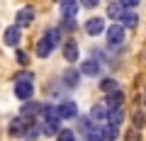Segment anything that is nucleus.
I'll use <instances>...</instances> for the list:
<instances>
[{
  "instance_id": "9",
  "label": "nucleus",
  "mask_w": 146,
  "mask_h": 141,
  "mask_svg": "<svg viewBox=\"0 0 146 141\" xmlns=\"http://www.w3.org/2000/svg\"><path fill=\"white\" fill-rule=\"evenodd\" d=\"M32 22H34V7H29V5L20 7L17 15H15V24L20 27V29H25V27H29Z\"/></svg>"
},
{
  "instance_id": "6",
  "label": "nucleus",
  "mask_w": 146,
  "mask_h": 141,
  "mask_svg": "<svg viewBox=\"0 0 146 141\" xmlns=\"http://www.w3.org/2000/svg\"><path fill=\"white\" fill-rule=\"evenodd\" d=\"M56 110H58L61 122H68V119H76V117H78V105L73 102V100H61V102L56 105Z\"/></svg>"
},
{
  "instance_id": "11",
  "label": "nucleus",
  "mask_w": 146,
  "mask_h": 141,
  "mask_svg": "<svg viewBox=\"0 0 146 141\" xmlns=\"http://www.w3.org/2000/svg\"><path fill=\"white\" fill-rule=\"evenodd\" d=\"M42 110H44V102L27 100V102H22V107H20V117H29V119H34L36 115H42Z\"/></svg>"
},
{
  "instance_id": "19",
  "label": "nucleus",
  "mask_w": 146,
  "mask_h": 141,
  "mask_svg": "<svg viewBox=\"0 0 146 141\" xmlns=\"http://www.w3.org/2000/svg\"><path fill=\"white\" fill-rule=\"evenodd\" d=\"M42 37H46L49 42L54 44V49H56V46H61V44H63V32L58 29V27H49V29H46V32L42 34Z\"/></svg>"
},
{
  "instance_id": "27",
  "label": "nucleus",
  "mask_w": 146,
  "mask_h": 141,
  "mask_svg": "<svg viewBox=\"0 0 146 141\" xmlns=\"http://www.w3.org/2000/svg\"><path fill=\"white\" fill-rule=\"evenodd\" d=\"M56 141H78V139H76V131L73 129H63L61 126L58 134H56Z\"/></svg>"
},
{
  "instance_id": "2",
  "label": "nucleus",
  "mask_w": 146,
  "mask_h": 141,
  "mask_svg": "<svg viewBox=\"0 0 146 141\" xmlns=\"http://www.w3.org/2000/svg\"><path fill=\"white\" fill-rule=\"evenodd\" d=\"M61 54H63V61H66V63H78V58H80V46H78V42H76V39H63Z\"/></svg>"
},
{
  "instance_id": "33",
  "label": "nucleus",
  "mask_w": 146,
  "mask_h": 141,
  "mask_svg": "<svg viewBox=\"0 0 146 141\" xmlns=\"http://www.w3.org/2000/svg\"><path fill=\"white\" fill-rule=\"evenodd\" d=\"M15 83H20V80H34V75L29 73V71H20V73H15Z\"/></svg>"
},
{
  "instance_id": "17",
  "label": "nucleus",
  "mask_w": 146,
  "mask_h": 141,
  "mask_svg": "<svg viewBox=\"0 0 146 141\" xmlns=\"http://www.w3.org/2000/svg\"><path fill=\"white\" fill-rule=\"evenodd\" d=\"M119 24L124 27V29H136L139 27V15H136V10H124L119 17Z\"/></svg>"
},
{
  "instance_id": "22",
  "label": "nucleus",
  "mask_w": 146,
  "mask_h": 141,
  "mask_svg": "<svg viewBox=\"0 0 146 141\" xmlns=\"http://www.w3.org/2000/svg\"><path fill=\"white\" fill-rule=\"evenodd\" d=\"M100 90H102L105 95L107 93H112V90H117L119 88V83H117V78H112V75H102V78H100Z\"/></svg>"
},
{
  "instance_id": "21",
  "label": "nucleus",
  "mask_w": 146,
  "mask_h": 141,
  "mask_svg": "<svg viewBox=\"0 0 146 141\" xmlns=\"http://www.w3.org/2000/svg\"><path fill=\"white\" fill-rule=\"evenodd\" d=\"M122 122H124V110H122V107H112V110H107V124L122 126Z\"/></svg>"
},
{
  "instance_id": "16",
  "label": "nucleus",
  "mask_w": 146,
  "mask_h": 141,
  "mask_svg": "<svg viewBox=\"0 0 146 141\" xmlns=\"http://www.w3.org/2000/svg\"><path fill=\"white\" fill-rule=\"evenodd\" d=\"M93 129H98V124L90 119V115H78L76 117V131L88 134V131H93Z\"/></svg>"
},
{
  "instance_id": "24",
  "label": "nucleus",
  "mask_w": 146,
  "mask_h": 141,
  "mask_svg": "<svg viewBox=\"0 0 146 141\" xmlns=\"http://www.w3.org/2000/svg\"><path fill=\"white\" fill-rule=\"evenodd\" d=\"M122 12H124V7H122L119 3H110V5H107V17H110V20H115V22H119Z\"/></svg>"
},
{
  "instance_id": "28",
  "label": "nucleus",
  "mask_w": 146,
  "mask_h": 141,
  "mask_svg": "<svg viewBox=\"0 0 146 141\" xmlns=\"http://www.w3.org/2000/svg\"><path fill=\"white\" fill-rule=\"evenodd\" d=\"M58 29H61V32H76V29H78V22L61 17V24H58Z\"/></svg>"
},
{
  "instance_id": "18",
  "label": "nucleus",
  "mask_w": 146,
  "mask_h": 141,
  "mask_svg": "<svg viewBox=\"0 0 146 141\" xmlns=\"http://www.w3.org/2000/svg\"><path fill=\"white\" fill-rule=\"evenodd\" d=\"M34 51H36V56H39V58H49V56H51V51H54V44L49 42L46 37H42L39 42H36V49H34Z\"/></svg>"
},
{
  "instance_id": "23",
  "label": "nucleus",
  "mask_w": 146,
  "mask_h": 141,
  "mask_svg": "<svg viewBox=\"0 0 146 141\" xmlns=\"http://www.w3.org/2000/svg\"><path fill=\"white\" fill-rule=\"evenodd\" d=\"M58 129H61L58 122H42V124H39V131H42L44 136H56Z\"/></svg>"
},
{
  "instance_id": "8",
  "label": "nucleus",
  "mask_w": 146,
  "mask_h": 141,
  "mask_svg": "<svg viewBox=\"0 0 146 141\" xmlns=\"http://www.w3.org/2000/svg\"><path fill=\"white\" fill-rule=\"evenodd\" d=\"M15 97L20 100V102L32 100L34 97V83H32V80H20V83H15Z\"/></svg>"
},
{
  "instance_id": "31",
  "label": "nucleus",
  "mask_w": 146,
  "mask_h": 141,
  "mask_svg": "<svg viewBox=\"0 0 146 141\" xmlns=\"http://www.w3.org/2000/svg\"><path fill=\"white\" fill-rule=\"evenodd\" d=\"M124 10H136V5H141V0H117Z\"/></svg>"
},
{
  "instance_id": "29",
  "label": "nucleus",
  "mask_w": 146,
  "mask_h": 141,
  "mask_svg": "<svg viewBox=\"0 0 146 141\" xmlns=\"http://www.w3.org/2000/svg\"><path fill=\"white\" fill-rule=\"evenodd\" d=\"M124 141H141V129H134V126H129L124 134Z\"/></svg>"
},
{
  "instance_id": "25",
  "label": "nucleus",
  "mask_w": 146,
  "mask_h": 141,
  "mask_svg": "<svg viewBox=\"0 0 146 141\" xmlns=\"http://www.w3.org/2000/svg\"><path fill=\"white\" fill-rule=\"evenodd\" d=\"M131 126H134V129H144L146 126V112L136 110L134 115H131Z\"/></svg>"
},
{
  "instance_id": "32",
  "label": "nucleus",
  "mask_w": 146,
  "mask_h": 141,
  "mask_svg": "<svg viewBox=\"0 0 146 141\" xmlns=\"http://www.w3.org/2000/svg\"><path fill=\"white\" fill-rule=\"evenodd\" d=\"M80 141H102V136H100L98 129H93V131H88V134H83V139H80Z\"/></svg>"
},
{
  "instance_id": "4",
  "label": "nucleus",
  "mask_w": 146,
  "mask_h": 141,
  "mask_svg": "<svg viewBox=\"0 0 146 141\" xmlns=\"http://www.w3.org/2000/svg\"><path fill=\"white\" fill-rule=\"evenodd\" d=\"M78 71L85 78H98V75L102 73V63H100L98 58H83V63L78 66Z\"/></svg>"
},
{
  "instance_id": "12",
  "label": "nucleus",
  "mask_w": 146,
  "mask_h": 141,
  "mask_svg": "<svg viewBox=\"0 0 146 141\" xmlns=\"http://www.w3.org/2000/svg\"><path fill=\"white\" fill-rule=\"evenodd\" d=\"M78 10H80L78 0H61V5H58V12H61V17H66V20H76Z\"/></svg>"
},
{
  "instance_id": "5",
  "label": "nucleus",
  "mask_w": 146,
  "mask_h": 141,
  "mask_svg": "<svg viewBox=\"0 0 146 141\" xmlns=\"http://www.w3.org/2000/svg\"><path fill=\"white\" fill-rule=\"evenodd\" d=\"M105 20L102 17H88V20L83 22V32L88 34V37H100V34H105Z\"/></svg>"
},
{
  "instance_id": "14",
  "label": "nucleus",
  "mask_w": 146,
  "mask_h": 141,
  "mask_svg": "<svg viewBox=\"0 0 146 141\" xmlns=\"http://www.w3.org/2000/svg\"><path fill=\"white\" fill-rule=\"evenodd\" d=\"M122 105H124V93H122V88H117V90H112V93L105 95V107H107V110L122 107Z\"/></svg>"
},
{
  "instance_id": "26",
  "label": "nucleus",
  "mask_w": 146,
  "mask_h": 141,
  "mask_svg": "<svg viewBox=\"0 0 146 141\" xmlns=\"http://www.w3.org/2000/svg\"><path fill=\"white\" fill-rule=\"evenodd\" d=\"M42 136V131H39V124H34V126H29V129L22 134V141H36Z\"/></svg>"
},
{
  "instance_id": "30",
  "label": "nucleus",
  "mask_w": 146,
  "mask_h": 141,
  "mask_svg": "<svg viewBox=\"0 0 146 141\" xmlns=\"http://www.w3.org/2000/svg\"><path fill=\"white\" fill-rule=\"evenodd\" d=\"M15 58H17V63H20V66H27V63H29V54L22 51V49H17V51H15Z\"/></svg>"
},
{
  "instance_id": "20",
  "label": "nucleus",
  "mask_w": 146,
  "mask_h": 141,
  "mask_svg": "<svg viewBox=\"0 0 146 141\" xmlns=\"http://www.w3.org/2000/svg\"><path fill=\"white\" fill-rule=\"evenodd\" d=\"M42 119H44V122H58V124H61V117H58V110H56V105H49V102H44Z\"/></svg>"
},
{
  "instance_id": "3",
  "label": "nucleus",
  "mask_w": 146,
  "mask_h": 141,
  "mask_svg": "<svg viewBox=\"0 0 146 141\" xmlns=\"http://www.w3.org/2000/svg\"><path fill=\"white\" fill-rule=\"evenodd\" d=\"M36 122L34 119H29V117H15V119L10 122V126H7V131H10V136H20L22 139V134H25L29 126H34Z\"/></svg>"
},
{
  "instance_id": "34",
  "label": "nucleus",
  "mask_w": 146,
  "mask_h": 141,
  "mask_svg": "<svg viewBox=\"0 0 146 141\" xmlns=\"http://www.w3.org/2000/svg\"><path fill=\"white\" fill-rule=\"evenodd\" d=\"M78 5L85 7V10H95V7L100 5V0H78Z\"/></svg>"
},
{
  "instance_id": "10",
  "label": "nucleus",
  "mask_w": 146,
  "mask_h": 141,
  "mask_svg": "<svg viewBox=\"0 0 146 141\" xmlns=\"http://www.w3.org/2000/svg\"><path fill=\"white\" fill-rule=\"evenodd\" d=\"M80 78H83V75H80V71H78L76 66H68L66 71H63V75H61L63 85H66V88H71V90H76V88H78Z\"/></svg>"
},
{
  "instance_id": "1",
  "label": "nucleus",
  "mask_w": 146,
  "mask_h": 141,
  "mask_svg": "<svg viewBox=\"0 0 146 141\" xmlns=\"http://www.w3.org/2000/svg\"><path fill=\"white\" fill-rule=\"evenodd\" d=\"M124 37H127V29L119 24V22H115V24H110L107 29H105V42H107V49H112V51L122 49Z\"/></svg>"
},
{
  "instance_id": "13",
  "label": "nucleus",
  "mask_w": 146,
  "mask_h": 141,
  "mask_svg": "<svg viewBox=\"0 0 146 141\" xmlns=\"http://www.w3.org/2000/svg\"><path fill=\"white\" fill-rule=\"evenodd\" d=\"M88 115H90V119H93L95 124H105V122H107V107H105V102H95Z\"/></svg>"
},
{
  "instance_id": "7",
  "label": "nucleus",
  "mask_w": 146,
  "mask_h": 141,
  "mask_svg": "<svg viewBox=\"0 0 146 141\" xmlns=\"http://www.w3.org/2000/svg\"><path fill=\"white\" fill-rule=\"evenodd\" d=\"M20 42H22V29H20V27H17V24L5 27V32H3V44L17 49V46H20Z\"/></svg>"
},
{
  "instance_id": "15",
  "label": "nucleus",
  "mask_w": 146,
  "mask_h": 141,
  "mask_svg": "<svg viewBox=\"0 0 146 141\" xmlns=\"http://www.w3.org/2000/svg\"><path fill=\"white\" fill-rule=\"evenodd\" d=\"M98 131L102 136V141H117L119 139V126H112V124H98Z\"/></svg>"
}]
</instances>
